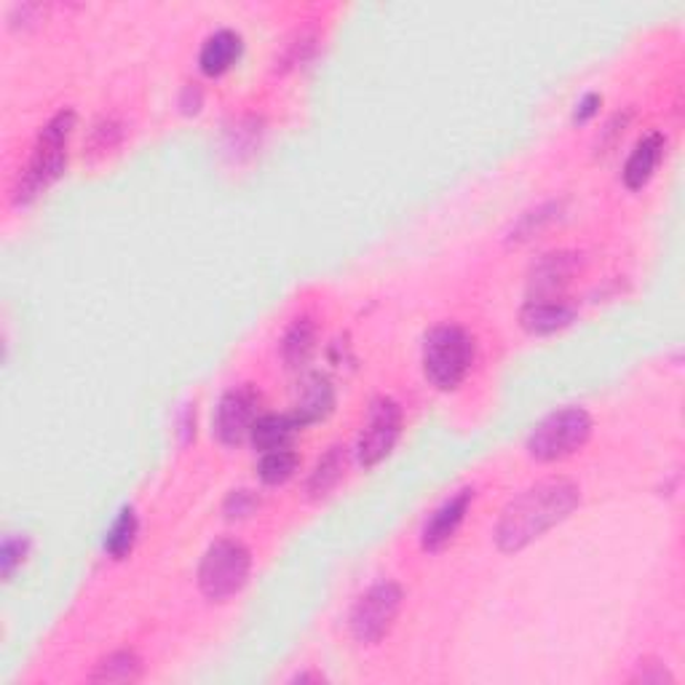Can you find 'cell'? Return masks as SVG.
Here are the masks:
<instances>
[{
    "label": "cell",
    "instance_id": "obj_1",
    "mask_svg": "<svg viewBox=\"0 0 685 685\" xmlns=\"http://www.w3.org/2000/svg\"><path fill=\"white\" fill-rule=\"evenodd\" d=\"M581 500L579 485L570 479H544L530 485L506 504L496 525V544L500 551H519L530 547L544 533L573 514Z\"/></svg>",
    "mask_w": 685,
    "mask_h": 685
},
{
    "label": "cell",
    "instance_id": "obj_2",
    "mask_svg": "<svg viewBox=\"0 0 685 685\" xmlns=\"http://www.w3.org/2000/svg\"><path fill=\"white\" fill-rule=\"evenodd\" d=\"M75 129V113L60 110L49 120L38 135V143L30 156L28 167L19 175V182L14 188L17 204H30L35 196H41L52 182L60 180L67 164V139Z\"/></svg>",
    "mask_w": 685,
    "mask_h": 685
},
{
    "label": "cell",
    "instance_id": "obj_3",
    "mask_svg": "<svg viewBox=\"0 0 685 685\" xmlns=\"http://www.w3.org/2000/svg\"><path fill=\"white\" fill-rule=\"evenodd\" d=\"M474 361V340L459 325L434 327L423 340V372L436 389L453 391L468 376Z\"/></svg>",
    "mask_w": 685,
    "mask_h": 685
},
{
    "label": "cell",
    "instance_id": "obj_4",
    "mask_svg": "<svg viewBox=\"0 0 685 685\" xmlns=\"http://www.w3.org/2000/svg\"><path fill=\"white\" fill-rule=\"evenodd\" d=\"M592 436V418L583 408H562L544 418L528 436L530 459L551 463L579 453Z\"/></svg>",
    "mask_w": 685,
    "mask_h": 685
},
{
    "label": "cell",
    "instance_id": "obj_5",
    "mask_svg": "<svg viewBox=\"0 0 685 685\" xmlns=\"http://www.w3.org/2000/svg\"><path fill=\"white\" fill-rule=\"evenodd\" d=\"M252 555L236 538H220L199 566V587L209 600H228L250 579Z\"/></svg>",
    "mask_w": 685,
    "mask_h": 685
},
{
    "label": "cell",
    "instance_id": "obj_6",
    "mask_svg": "<svg viewBox=\"0 0 685 685\" xmlns=\"http://www.w3.org/2000/svg\"><path fill=\"white\" fill-rule=\"evenodd\" d=\"M402 587L394 581H380L367 589L351 611L354 637L365 645L383 640L402 611Z\"/></svg>",
    "mask_w": 685,
    "mask_h": 685
},
{
    "label": "cell",
    "instance_id": "obj_7",
    "mask_svg": "<svg viewBox=\"0 0 685 685\" xmlns=\"http://www.w3.org/2000/svg\"><path fill=\"white\" fill-rule=\"evenodd\" d=\"M402 434V408L389 397H380L367 410V421L361 426L357 455L361 466H376L391 453Z\"/></svg>",
    "mask_w": 685,
    "mask_h": 685
},
{
    "label": "cell",
    "instance_id": "obj_8",
    "mask_svg": "<svg viewBox=\"0 0 685 685\" xmlns=\"http://www.w3.org/2000/svg\"><path fill=\"white\" fill-rule=\"evenodd\" d=\"M257 404L260 397L250 386H239V389L225 391L223 399L214 410V434L223 445L233 447L239 442L250 440V431L257 421Z\"/></svg>",
    "mask_w": 685,
    "mask_h": 685
},
{
    "label": "cell",
    "instance_id": "obj_9",
    "mask_svg": "<svg viewBox=\"0 0 685 685\" xmlns=\"http://www.w3.org/2000/svg\"><path fill=\"white\" fill-rule=\"evenodd\" d=\"M472 500H474V491L472 487H463V491L455 493V496H450L440 509H434V514L426 519V525H423V533H421L423 549L426 551L445 549L447 544L455 538V533H459L463 519H466V512H468V506H472Z\"/></svg>",
    "mask_w": 685,
    "mask_h": 685
},
{
    "label": "cell",
    "instance_id": "obj_10",
    "mask_svg": "<svg viewBox=\"0 0 685 685\" xmlns=\"http://www.w3.org/2000/svg\"><path fill=\"white\" fill-rule=\"evenodd\" d=\"M576 319V308L562 297H530L519 310V322L533 335H551Z\"/></svg>",
    "mask_w": 685,
    "mask_h": 685
},
{
    "label": "cell",
    "instance_id": "obj_11",
    "mask_svg": "<svg viewBox=\"0 0 685 685\" xmlns=\"http://www.w3.org/2000/svg\"><path fill=\"white\" fill-rule=\"evenodd\" d=\"M333 408H335L333 383H329V378L314 372V376H308L306 380H303L301 397H297L292 418H295L303 429V426H308V423H316V421H322V418H327L329 412H333Z\"/></svg>",
    "mask_w": 685,
    "mask_h": 685
},
{
    "label": "cell",
    "instance_id": "obj_12",
    "mask_svg": "<svg viewBox=\"0 0 685 685\" xmlns=\"http://www.w3.org/2000/svg\"><path fill=\"white\" fill-rule=\"evenodd\" d=\"M579 268V257L573 252H551L544 255L536 263L530 276V292H536V297H557L562 284L573 276V271Z\"/></svg>",
    "mask_w": 685,
    "mask_h": 685
},
{
    "label": "cell",
    "instance_id": "obj_13",
    "mask_svg": "<svg viewBox=\"0 0 685 685\" xmlns=\"http://www.w3.org/2000/svg\"><path fill=\"white\" fill-rule=\"evenodd\" d=\"M664 154V137L658 131H651L634 145L632 156L626 158L624 167V186L630 190H640L643 186H649V180L656 171L658 161H662Z\"/></svg>",
    "mask_w": 685,
    "mask_h": 685
},
{
    "label": "cell",
    "instance_id": "obj_14",
    "mask_svg": "<svg viewBox=\"0 0 685 685\" xmlns=\"http://www.w3.org/2000/svg\"><path fill=\"white\" fill-rule=\"evenodd\" d=\"M241 49H244V43H241L239 33H233V30H218V33L209 35L204 46H201L199 65L207 75H223L225 70L236 65Z\"/></svg>",
    "mask_w": 685,
    "mask_h": 685
},
{
    "label": "cell",
    "instance_id": "obj_15",
    "mask_svg": "<svg viewBox=\"0 0 685 685\" xmlns=\"http://www.w3.org/2000/svg\"><path fill=\"white\" fill-rule=\"evenodd\" d=\"M297 429H301V423H297L292 415H274V412H271V415L257 418L255 426L250 431V442L252 447L260 450V453L284 450L292 445Z\"/></svg>",
    "mask_w": 685,
    "mask_h": 685
},
{
    "label": "cell",
    "instance_id": "obj_16",
    "mask_svg": "<svg viewBox=\"0 0 685 685\" xmlns=\"http://www.w3.org/2000/svg\"><path fill=\"white\" fill-rule=\"evenodd\" d=\"M314 351H316V325L310 319H297L282 340L284 365H287L289 370H297V367L308 365Z\"/></svg>",
    "mask_w": 685,
    "mask_h": 685
},
{
    "label": "cell",
    "instance_id": "obj_17",
    "mask_svg": "<svg viewBox=\"0 0 685 685\" xmlns=\"http://www.w3.org/2000/svg\"><path fill=\"white\" fill-rule=\"evenodd\" d=\"M342 472H346V447L335 445L329 447L319 461H316L314 472L308 477V493L314 498L327 496L335 485L342 479Z\"/></svg>",
    "mask_w": 685,
    "mask_h": 685
},
{
    "label": "cell",
    "instance_id": "obj_18",
    "mask_svg": "<svg viewBox=\"0 0 685 685\" xmlns=\"http://www.w3.org/2000/svg\"><path fill=\"white\" fill-rule=\"evenodd\" d=\"M143 675V662L135 651H116L92 672L94 683H131Z\"/></svg>",
    "mask_w": 685,
    "mask_h": 685
},
{
    "label": "cell",
    "instance_id": "obj_19",
    "mask_svg": "<svg viewBox=\"0 0 685 685\" xmlns=\"http://www.w3.org/2000/svg\"><path fill=\"white\" fill-rule=\"evenodd\" d=\"M137 530H139L137 514L131 509L120 512L118 519L110 525V530H107V536H105L107 555H110L113 560H124V557L131 551V547H135Z\"/></svg>",
    "mask_w": 685,
    "mask_h": 685
},
{
    "label": "cell",
    "instance_id": "obj_20",
    "mask_svg": "<svg viewBox=\"0 0 685 685\" xmlns=\"http://www.w3.org/2000/svg\"><path fill=\"white\" fill-rule=\"evenodd\" d=\"M295 472H297V455L292 453L289 447L263 453L257 466L260 479H263L265 485H284Z\"/></svg>",
    "mask_w": 685,
    "mask_h": 685
},
{
    "label": "cell",
    "instance_id": "obj_21",
    "mask_svg": "<svg viewBox=\"0 0 685 685\" xmlns=\"http://www.w3.org/2000/svg\"><path fill=\"white\" fill-rule=\"evenodd\" d=\"M24 555H28V541L24 538L9 536L3 541V549H0V568H3V579L9 581L14 576V570L22 566Z\"/></svg>",
    "mask_w": 685,
    "mask_h": 685
},
{
    "label": "cell",
    "instance_id": "obj_22",
    "mask_svg": "<svg viewBox=\"0 0 685 685\" xmlns=\"http://www.w3.org/2000/svg\"><path fill=\"white\" fill-rule=\"evenodd\" d=\"M257 506V498L255 493L250 491H233L231 496H228L225 500V514L228 517H246V514H252V509Z\"/></svg>",
    "mask_w": 685,
    "mask_h": 685
},
{
    "label": "cell",
    "instance_id": "obj_23",
    "mask_svg": "<svg viewBox=\"0 0 685 685\" xmlns=\"http://www.w3.org/2000/svg\"><path fill=\"white\" fill-rule=\"evenodd\" d=\"M600 103H602L600 94H587V97H583L581 103L576 105V113H573V120H576V124H587L589 118L598 116Z\"/></svg>",
    "mask_w": 685,
    "mask_h": 685
},
{
    "label": "cell",
    "instance_id": "obj_24",
    "mask_svg": "<svg viewBox=\"0 0 685 685\" xmlns=\"http://www.w3.org/2000/svg\"><path fill=\"white\" fill-rule=\"evenodd\" d=\"M653 667H656V670H649V664H645V667H640L637 675H634V683H664V681H672V675L662 667V664H653Z\"/></svg>",
    "mask_w": 685,
    "mask_h": 685
},
{
    "label": "cell",
    "instance_id": "obj_25",
    "mask_svg": "<svg viewBox=\"0 0 685 685\" xmlns=\"http://www.w3.org/2000/svg\"><path fill=\"white\" fill-rule=\"evenodd\" d=\"M180 107L186 113H196L201 107V88L196 84H188L182 88V97H180Z\"/></svg>",
    "mask_w": 685,
    "mask_h": 685
}]
</instances>
